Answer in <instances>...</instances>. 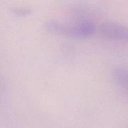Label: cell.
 <instances>
[{
    "label": "cell",
    "mask_w": 128,
    "mask_h": 128,
    "mask_svg": "<svg viewBox=\"0 0 128 128\" xmlns=\"http://www.w3.org/2000/svg\"><path fill=\"white\" fill-rule=\"evenodd\" d=\"M113 78L116 84L120 89L128 92V68L119 66L113 71Z\"/></svg>",
    "instance_id": "3957f363"
},
{
    "label": "cell",
    "mask_w": 128,
    "mask_h": 128,
    "mask_svg": "<svg viewBox=\"0 0 128 128\" xmlns=\"http://www.w3.org/2000/svg\"><path fill=\"white\" fill-rule=\"evenodd\" d=\"M13 12L16 16L20 17H25L31 14L32 10L26 7H17L13 9Z\"/></svg>",
    "instance_id": "277c9868"
},
{
    "label": "cell",
    "mask_w": 128,
    "mask_h": 128,
    "mask_svg": "<svg viewBox=\"0 0 128 128\" xmlns=\"http://www.w3.org/2000/svg\"><path fill=\"white\" fill-rule=\"evenodd\" d=\"M100 32L105 38L112 41L128 42V26L114 22H103Z\"/></svg>",
    "instance_id": "7a4b0ae2"
},
{
    "label": "cell",
    "mask_w": 128,
    "mask_h": 128,
    "mask_svg": "<svg viewBox=\"0 0 128 128\" xmlns=\"http://www.w3.org/2000/svg\"><path fill=\"white\" fill-rule=\"evenodd\" d=\"M45 28L53 33L79 39L90 38L95 30L94 22L89 20H81L72 24L51 21L46 24Z\"/></svg>",
    "instance_id": "6da1fadb"
}]
</instances>
